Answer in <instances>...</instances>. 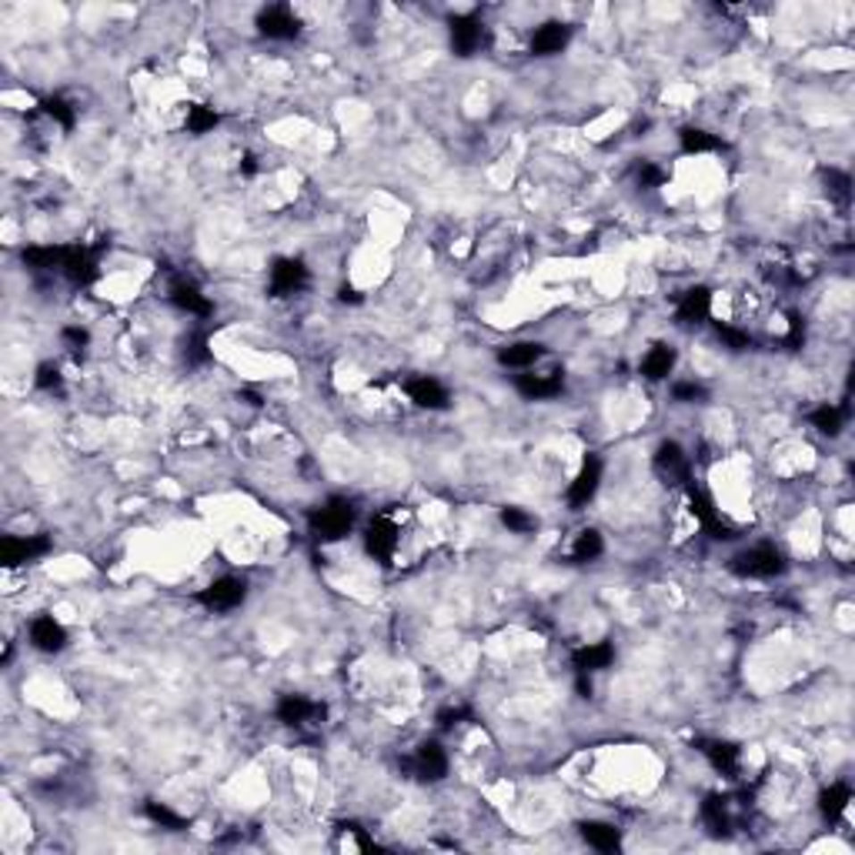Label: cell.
Masks as SVG:
<instances>
[{
  "label": "cell",
  "instance_id": "6da1fadb",
  "mask_svg": "<svg viewBox=\"0 0 855 855\" xmlns=\"http://www.w3.org/2000/svg\"><path fill=\"white\" fill-rule=\"evenodd\" d=\"M307 524H311V535L321 538V541H338V538H345L351 532L355 508L345 499H331L324 501L318 511H311V522Z\"/></svg>",
  "mask_w": 855,
  "mask_h": 855
},
{
  "label": "cell",
  "instance_id": "7a4b0ae2",
  "mask_svg": "<svg viewBox=\"0 0 855 855\" xmlns=\"http://www.w3.org/2000/svg\"><path fill=\"white\" fill-rule=\"evenodd\" d=\"M728 568L739 578H775L785 572V558L775 545H752V549L739 551Z\"/></svg>",
  "mask_w": 855,
  "mask_h": 855
},
{
  "label": "cell",
  "instance_id": "3957f363",
  "mask_svg": "<svg viewBox=\"0 0 855 855\" xmlns=\"http://www.w3.org/2000/svg\"><path fill=\"white\" fill-rule=\"evenodd\" d=\"M47 551H51V538L47 535H7L0 541V562L7 568H17V565L38 562Z\"/></svg>",
  "mask_w": 855,
  "mask_h": 855
},
{
  "label": "cell",
  "instance_id": "277c9868",
  "mask_svg": "<svg viewBox=\"0 0 855 855\" xmlns=\"http://www.w3.org/2000/svg\"><path fill=\"white\" fill-rule=\"evenodd\" d=\"M244 599H247V585H244L241 578H234V574L214 578V582L197 595V601H201L205 608H211V612H231V608H238Z\"/></svg>",
  "mask_w": 855,
  "mask_h": 855
},
{
  "label": "cell",
  "instance_id": "5b68a950",
  "mask_svg": "<svg viewBox=\"0 0 855 855\" xmlns=\"http://www.w3.org/2000/svg\"><path fill=\"white\" fill-rule=\"evenodd\" d=\"M448 34H451V47L458 57H472L485 40V24L478 13H458L448 27Z\"/></svg>",
  "mask_w": 855,
  "mask_h": 855
},
{
  "label": "cell",
  "instance_id": "8992f818",
  "mask_svg": "<svg viewBox=\"0 0 855 855\" xmlns=\"http://www.w3.org/2000/svg\"><path fill=\"white\" fill-rule=\"evenodd\" d=\"M365 549H368L371 558H378V562H391L398 551V528L391 518H374V522L365 528Z\"/></svg>",
  "mask_w": 855,
  "mask_h": 855
},
{
  "label": "cell",
  "instance_id": "52a82bcc",
  "mask_svg": "<svg viewBox=\"0 0 855 855\" xmlns=\"http://www.w3.org/2000/svg\"><path fill=\"white\" fill-rule=\"evenodd\" d=\"M599 485H601V461L595 458V455H588V458L582 461L578 474H574V482L568 485V505H572V508H585L588 501L599 495Z\"/></svg>",
  "mask_w": 855,
  "mask_h": 855
},
{
  "label": "cell",
  "instance_id": "ba28073f",
  "mask_svg": "<svg viewBox=\"0 0 855 855\" xmlns=\"http://www.w3.org/2000/svg\"><path fill=\"white\" fill-rule=\"evenodd\" d=\"M257 30L271 40H291V38H298L301 24H298V17H294L291 7L274 4V7H264V11L257 13Z\"/></svg>",
  "mask_w": 855,
  "mask_h": 855
},
{
  "label": "cell",
  "instance_id": "9c48e42d",
  "mask_svg": "<svg viewBox=\"0 0 855 855\" xmlns=\"http://www.w3.org/2000/svg\"><path fill=\"white\" fill-rule=\"evenodd\" d=\"M307 284V268L301 261L294 257H278L271 264V294L278 298H288V294H298Z\"/></svg>",
  "mask_w": 855,
  "mask_h": 855
},
{
  "label": "cell",
  "instance_id": "30bf717a",
  "mask_svg": "<svg viewBox=\"0 0 855 855\" xmlns=\"http://www.w3.org/2000/svg\"><path fill=\"white\" fill-rule=\"evenodd\" d=\"M321 715H324V705H318L314 699H307V695H284L281 702H278V718L291 728L314 725Z\"/></svg>",
  "mask_w": 855,
  "mask_h": 855
},
{
  "label": "cell",
  "instance_id": "8fae6325",
  "mask_svg": "<svg viewBox=\"0 0 855 855\" xmlns=\"http://www.w3.org/2000/svg\"><path fill=\"white\" fill-rule=\"evenodd\" d=\"M562 371H549V374H535V371H524V374H518V381H515V388H518V395H524L528 401H549V398L562 395Z\"/></svg>",
  "mask_w": 855,
  "mask_h": 855
},
{
  "label": "cell",
  "instance_id": "7c38bea8",
  "mask_svg": "<svg viewBox=\"0 0 855 855\" xmlns=\"http://www.w3.org/2000/svg\"><path fill=\"white\" fill-rule=\"evenodd\" d=\"M615 662V645L612 641H588L582 649L572 651V668L574 675H591V672H601Z\"/></svg>",
  "mask_w": 855,
  "mask_h": 855
},
{
  "label": "cell",
  "instance_id": "4fadbf2b",
  "mask_svg": "<svg viewBox=\"0 0 855 855\" xmlns=\"http://www.w3.org/2000/svg\"><path fill=\"white\" fill-rule=\"evenodd\" d=\"M655 472L662 474L668 485L689 482V458H685V451H682L675 441L658 445V451H655Z\"/></svg>",
  "mask_w": 855,
  "mask_h": 855
},
{
  "label": "cell",
  "instance_id": "5bb4252c",
  "mask_svg": "<svg viewBox=\"0 0 855 855\" xmlns=\"http://www.w3.org/2000/svg\"><path fill=\"white\" fill-rule=\"evenodd\" d=\"M408 398L418 405V408H428V411H445L448 408V388L438 378H428V374H422V378H411L408 381Z\"/></svg>",
  "mask_w": 855,
  "mask_h": 855
},
{
  "label": "cell",
  "instance_id": "9a60e30c",
  "mask_svg": "<svg viewBox=\"0 0 855 855\" xmlns=\"http://www.w3.org/2000/svg\"><path fill=\"white\" fill-rule=\"evenodd\" d=\"M167 298H171V305L178 307V311L191 314V318H207V314H211V301H207V294L191 281H174L171 284V291H167Z\"/></svg>",
  "mask_w": 855,
  "mask_h": 855
},
{
  "label": "cell",
  "instance_id": "2e32d148",
  "mask_svg": "<svg viewBox=\"0 0 855 855\" xmlns=\"http://www.w3.org/2000/svg\"><path fill=\"white\" fill-rule=\"evenodd\" d=\"M30 645H34L38 651H47V655L61 651L67 645L64 625H61L54 615H40V618H34V622H30Z\"/></svg>",
  "mask_w": 855,
  "mask_h": 855
},
{
  "label": "cell",
  "instance_id": "e0dca14e",
  "mask_svg": "<svg viewBox=\"0 0 855 855\" xmlns=\"http://www.w3.org/2000/svg\"><path fill=\"white\" fill-rule=\"evenodd\" d=\"M568 40H572V27L562 24V21H549V24H541L532 34V54H538V57L562 54Z\"/></svg>",
  "mask_w": 855,
  "mask_h": 855
},
{
  "label": "cell",
  "instance_id": "ac0fdd59",
  "mask_svg": "<svg viewBox=\"0 0 855 855\" xmlns=\"http://www.w3.org/2000/svg\"><path fill=\"white\" fill-rule=\"evenodd\" d=\"M415 768L418 775L428 782H438L448 775V752L438 745V742H422L418 752H415Z\"/></svg>",
  "mask_w": 855,
  "mask_h": 855
},
{
  "label": "cell",
  "instance_id": "d6986e66",
  "mask_svg": "<svg viewBox=\"0 0 855 855\" xmlns=\"http://www.w3.org/2000/svg\"><path fill=\"white\" fill-rule=\"evenodd\" d=\"M708 314H712V291H708V288H692V291L682 294L678 311H675V318L682 321V324H699V321H705Z\"/></svg>",
  "mask_w": 855,
  "mask_h": 855
},
{
  "label": "cell",
  "instance_id": "ffe728a7",
  "mask_svg": "<svg viewBox=\"0 0 855 855\" xmlns=\"http://www.w3.org/2000/svg\"><path fill=\"white\" fill-rule=\"evenodd\" d=\"M541 357H545V348L535 345V341H515V345H505L499 351L501 365H505V368H515V371L535 368Z\"/></svg>",
  "mask_w": 855,
  "mask_h": 855
},
{
  "label": "cell",
  "instance_id": "44dd1931",
  "mask_svg": "<svg viewBox=\"0 0 855 855\" xmlns=\"http://www.w3.org/2000/svg\"><path fill=\"white\" fill-rule=\"evenodd\" d=\"M675 361H678L675 348H672V345H655L649 355L641 357V374H645L649 381H662V378H668V374H672Z\"/></svg>",
  "mask_w": 855,
  "mask_h": 855
},
{
  "label": "cell",
  "instance_id": "7402d4cb",
  "mask_svg": "<svg viewBox=\"0 0 855 855\" xmlns=\"http://www.w3.org/2000/svg\"><path fill=\"white\" fill-rule=\"evenodd\" d=\"M702 755L722 775H735L739 772V749L732 742H702Z\"/></svg>",
  "mask_w": 855,
  "mask_h": 855
},
{
  "label": "cell",
  "instance_id": "603a6c76",
  "mask_svg": "<svg viewBox=\"0 0 855 855\" xmlns=\"http://www.w3.org/2000/svg\"><path fill=\"white\" fill-rule=\"evenodd\" d=\"M582 839L599 852H615L622 845V832L615 829L612 822H585L582 826Z\"/></svg>",
  "mask_w": 855,
  "mask_h": 855
},
{
  "label": "cell",
  "instance_id": "cb8c5ba5",
  "mask_svg": "<svg viewBox=\"0 0 855 855\" xmlns=\"http://www.w3.org/2000/svg\"><path fill=\"white\" fill-rule=\"evenodd\" d=\"M849 799H852L849 785H845V782H835V785H829V789L818 795V809H822V816L829 818V822H835V818L845 812Z\"/></svg>",
  "mask_w": 855,
  "mask_h": 855
},
{
  "label": "cell",
  "instance_id": "d4e9b609",
  "mask_svg": "<svg viewBox=\"0 0 855 855\" xmlns=\"http://www.w3.org/2000/svg\"><path fill=\"white\" fill-rule=\"evenodd\" d=\"M845 415L849 408H839V405H822V408L812 411V428H818L822 434H839L845 424Z\"/></svg>",
  "mask_w": 855,
  "mask_h": 855
},
{
  "label": "cell",
  "instance_id": "484cf974",
  "mask_svg": "<svg viewBox=\"0 0 855 855\" xmlns=\"http://www.w3.org/2000/svg\"><path fill=\"white\" fill-rule=\"evenodd\" d=\"M601 551H605V541H601V535L595 532V528H585L582 535L574 538L572 558H574V562H595V558H601Z\"/></svg>",
  "mask_w": 855,
  "mask_h": 855
},
{
  "label": "cell",
  "instance_id": "4316f807",
  "mask_svg": "<svg viewBox=\"0 0 855 855\" xmlns=\"http://www.w3.org/2000/svg\"><path fill=\"white\" fill-rule=\"evenodd\" d=\"M678 141H682V151H685V154L718 151V138H715V134H708V130H702V128H685L682 134H678Z\"/></svg>",
  "mask_w": 855,
  "mask_h": 855
},
{
  "label": "cell",
  "instance_id": "83f0119b",
  "mask_svg": "<svg viewBox=\"0 0 855 855\" xmlns=\"http://www.w3.org/2000/svg\"><path fill=\"white\" fill-rule=\"evenodd\" d=\"M702 816H705V822H708V829H712V832H725L728 826H732V816H728V799H718V795L705 799Z\"/></svg>",
  "mask_w": 855,
  "mask_h": 855
},
{
  "label": "cell",
  "instance_id": "f1b7e54d",
  "mask_svg": "<svg viewBox=\"0 0 855 855\" xmlns=\"http://www.w3.org/2000/svg\"><path fill=\"white\" fill-rule=\"evenodd\" d=\"M217 124H221V114H217L214 107H205V104L188 107V130H191V134H207V130H214Z\"/></svg>",
  "mask_w": 855,
  "mask_h": 855
},
{
  "label": "cell",
  "instance_id": "f546056e",
  "mask_svg": "<svg viewBox=\"0 0 855 855\" xmlns=\"http://www.w3.org/2000/svg\"><path fill=\"white\" fill-rule=\"evenodd\" d=\"M40 107H44V114L51 117V121H57V124H61L64 130L74 128L77 111L71 107V101H64V97H47V101L40 104Z\"/></svg>",
  "mask_w": 855,
  "mask_h": 855
},
{
  "label": "cell",
  "instance_id": "4dcf8cb0",
  "mask_svg": "<svg viewBox=\"0 0 855 855\" xmlns=\"http://www.w3.org/2000/svg\"><path fill=\"white\" fill-rule=\"evenodd\" d=\"M147 818H151V822H157L161 829H171V832L184 829V818H180L178 812H171L164 802H147Z\"/></svg>",
  "mask_w": 855,
  "mask_h": 855
},
{
  "label": "cell",
  "instance_id": "1f68e13d",
  "mask_svg": "<svg viewBox=\"0 0 855 855\" xmlns=\"http://www.w3.org/2000/svg\"><path fill=\"white\" fill-rule=\"evenodd\" d=\"M826 184H829V194L839 201V205H849V197H852V180H849L845 171L829 167V171H826Z\"/></svg>",
  "mask_w": 855,
  "mask_h": 855
},
{
  "label": "cell",
  "instance_id": "d6a6232c",
  "mask_svg": "<svg viewBox=\"0 0 855 855\" xmlns=\"http://www.w3.org/2000/svg\"><path fill=\"white\" fill-rule=\"evenodd\" d=\"M501 522H505V528H508V532H515V535H524V532H532V528H535V518H532L528 511H522V508H505V511H501Z\"/></svg>",
  "mask_w": 855,
  "mask_h": 855
},
{
  "label": "cell",
  "instance_id": "836d02e7",
  "mask_svg": "<svg viewBox=\"0 0 855 855\" xmlns=\"http://www.w3.org/2000/svg\"><path fill=\"white\" fill-rule=\"evenodd\" d=\"M672 398L682 401V405H695V401H705L708 391H705V384H699V381H678V384H672Z\"/></svg>",
  "mask_w": 855,
  "mask_h": 855
},
{
  "label": "cell",
  "instance_id": "e575fe53",
  "mask_svg": "<svg viewBox=\"0 0 855 855\" xmlns=\"http://www.w3.org/2000/svg\"><path fill=\"white\" fill-rule=\"evenodd\" d=\"M718 341H725V348H732V351H745V348H752L749 331L732 328V324H718Z\"/></svg>",
  "mask_w": 855,
  "mask_h": 855
},
{
  "label": "cell",
  "instance_id": "d590c367",
  "mask_svg": "<svg viewBox=\"0 0 855 855\" xmlns=\"http://www.w3.org/2000/svg\"><path fill=\"white\" fill-rule=\"evenodd\" d=\"M465 718H468V708H465V705H448V708H441V712L434 715L438 728H455L461 725Z\"/></svg>",
  "mask_w": 855,
  "mask_h": 855
},
{
  "label": "cell",
  "instance_id": "8d00e7d4",
  "mask_svg": "<svg viewBox=\"0 0 855 855\" xmlns=\"http://www.w3.org/2000/svg\"><path fill=\"white\" fill-rule=\"evenodd\" d=\"M34 384H38L40 391H54V388H61V371H57V365H40Z\"/></svg>",
  "mask_w": 855,
  "mask_h": 855
},
{
  "label": "cell",
  "instance_id": "74e56055",
  "mask_svg": "<svg viewBox=\"0 0 855 855\" xmlns=\"http://www.w3.org/2000/svg\"><path fill=\"white\" fill-rule=\"evenodd\" d=\"M207 357H211V351H207V338L201 331L191 334V338H188V361L201 365V361H207Z\"/></svg>",
  "mask_w": 855,
  "mask_h": 855
},
{
  "label": "cell",
  "instance_id": "f35d334b",
  "mask_svg": "<svg viewBox=\"0 0 855 855\" xmlns=\"http://www.w3.org/2000/svg\"><path fill=\"white\" fill-rule=\"evenodd\" d=\"M64 341L71 345V351H84L90 341V334L84 331V328H77V324H71V328H64Z\"/></svg>",
  "mask_w": 855,
  "mask_h": 855
},
{
  "label": "cell",
  "instance_id": "ab89813d",
  "mask_svg": "<svg viewBox=\"0 0 855 855\" xmlns=\"http://www.w3.org/2000/svg\"><path fill=\"white\" fill-rule=\"evenodd\" d=\"M665 180V174L658 171L655 164H641V171H639V184L641 188H658Z\"/></svg>",
  "mask_w": 855,
  "mask_h": 855
},
{
  "label": "cell",
  "instance_id": "60d3db41",
  "mask_svg": "<svg viewBox=\"0 0 855 855\" xmlns=\"http://www.w3.org/2000/svg\"><path fill=\"white\" fill-rule=\"evenodd\" d=\"M341 301H351V305H357V301H361V294H357L355 288H345V291H341Z\"/></svg>",
  "mask_w": 855,
  "mask_h": 855
}]
</instances>
